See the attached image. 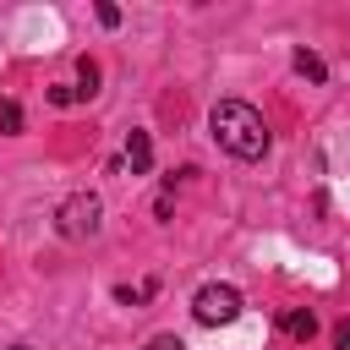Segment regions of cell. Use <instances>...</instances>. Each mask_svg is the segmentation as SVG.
<instances>
[{"label":"cell","instance_id":"6da1fadb","mask_svg":"<svg viewBox=\"0 0 350 350\" xmlns=\"http://www.w3.org/2000/svg\"><path fill=\"white\" fill-rule=\"evenodd\" d=\"M208 126H213L219 148H224V153H235V159H262V153H268V120H262L252 104H241V98L213 104Z\"/></svg>","mask_w":350,"mask_h":350},{"label":"cell","instance_id":"7a4b0ae2","mask_svg":"<svg viewBox=\"0 0 350 350\" xmlns=\"http://www.w3.org/2000/svg\"><path fill=\"white\" fill-rule=\"evenodd\" d=\"M98 213H104V202H98L93 191H77V197H66V202H60L55 224H60V235H66V241H88V235L98 230Z\"/></svg>","mask_w":350,"mask_h":350},{"label":"cell","instance_id":"3957f363","mask_svg":"<svg viewBox=\"0 0 350 350\" xmlns=\"http://www.w3.org/2000/svg\"><path fill=\"white\" fill-rule=\"evenodd\" d=\"M191 312H197V323H208V328L235 323V317H241V290H235V284H202V290L191 295Z\"/></svg>","mask_w":350,"mask_h":350},{"label":"cell","instance_id":"277c9868","mask_svg":"<svg viewBox=\"0 0 350 350\" xmlns=\"http://www.w3.org/2000/svg\"><path fill=\"white\" fill-rule=\"evenodd\" d=\"M126 164H131V175H148V164H153L148 131H131V137H126Z\"/></svg>","mask_w":350,"mask_h":350},{"label":"cell","instance_id":"5b68a950","mask_svg":"<svg viewBox=\"0 0 350 350\" xmlns=\"http://www.w3.org/2000/svg\"><path fill=\"white\" fill-rule=\"evenodd\" d=\"M71 93H77V98H93V93H98V66H93L88 55L77 60V88H71Z\"/></svg>","mask_w":350,"mask_h":350},{"label":"cell","instance_id":"8992f818","mask_svg":"<svg viewBox=\"0 0 350 350\" xmlns=\"http://www.w3.org/2000/svg\"><path fill=\"white\" fill-rule=\"evenodd\" d=\"M279 328H284L290 339H312V334H317V317H312V312H284Z\"/></svg>","mask_w":350,"mask_h":350},{"label":"cell","instance_id":"52a82bcc","mask_svg":"<svg viewBox=\"0 0 350 350\" xmlns=\"http://www.w3.org/2000/svg\"><path fill=\"white\" fill-rule=\"evenodd\" d=\"M295 71H301L306 82H323V77H328V66H323L312 49H295Z\"/></svg>","mask_w":350,"mask_h":350},{"label":"cell","instance_id":"ba28073f","mask_svg":"<svg viewBox=\"0 0 350 350\" xmlns=\"http://www.w3.org/2000/svg\"><path fill=\"white\" fill-rule=\"evenodd\" d=\"M0 131H5V137L22 131V104H16V98H0Z\"/></svg>","mask_w":350,"mask_h":350},{"label":"cell","instance_id":"9c48e42d","mask_svg":"<svg viewBox=\"0 0 350 350\" xmlns=\"http://www.w3.org/2000/svg\"><path fill=\"white\" fill-rule=\"evenodd\" d=\"M142 350H186V345H180V339H175V334H153V339H148V345H142Z\"/></svg>","mask_w":350,"mask_h":350},{"label":"cell","instance_id":"30bf717a","mask_svg":"<svg viewBox=\"0 0 350 350\" xmlns=\"http://www.w3.org/2000/svg\"><path fill=\"white\" fill-rule=\"evenodd\" d=\"M11 350H27V345H11Z\"/></svg>","mask_w":350,"mask_h":350}]
</instances>
